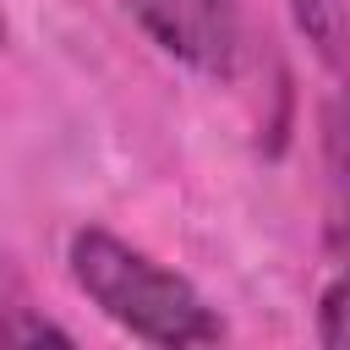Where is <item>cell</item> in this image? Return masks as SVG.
Here are the masks:
<instances>
[{"mask_svg": "<svg viewBox=\"0 0 350 350\" xmlns=\"http://www.w3.org/2000/svg\"><path fill=\"white\" fill-rule=\"evenodd\" d=\"M66 273L71 284L131 339L142 345H219L230 328L219 306L170 262L131 246L104 224H82L66 235Z\"/></svg>", "mask_w": 350, "mask_h": 350, "instance_id": "cell-1", "label": "cell"}, {"mask_svg": "<svg viewBox=\"0 0 350 350\" xmlns=\"http://www.w3.org/2000/svg\"><path fill=\"white\" fill-rule=\"evenodd\" d=\"M137 27L142 38L208 77V82H230L241 71V55H246V16H241V0H115Z\"/></svg>", "mask_w": 350, "mask_h": 350, "instance_id": "cell-2", "label": "cell"}, {"mask_svg": "<svg viewBox=\"0 0 350 350\" xmlns=\"http://www.w3.org/2000/svg\"><path fill=\"white\" fill-rule=\"evenodd\" d=\"M323 186H328V252L350 268V88L323 104Z\"/></svg>", "mask_w": 350, "mask_h": 350, "instance_id": "cell-3", "label": "cell"}, {"mask_svg": "<svg viewBox=\"0 0 350 350\" xmlns=\"http://www.w3.org/2000/svg\"><path fill=\"white\" fill-rule=\"evenodd\" d=\"M290 16L312 55L328 71L350 77V0H290Z\"/></svg>", "mask_w": 350, "mask_h": 350, "instance_id": "cell-4", "label": "cell"}, {"mask_svg": "<svg viewBox=\"0 0 350 350\" xmlns=\"http://www.w3.org/2000/svg\"><path fill=\"white\" fill-rule=\"evenodd\" d=\"M33 339H71V328H60L55 317L33 312L22 279L0 257V345H33Z\"/></svg>", "mask_w": 350, "mask_h": 350, "instance_id": "cell-5", "label": "cell"}, {"mask_svg": "<svg viewBox=\"0 0 350 350\" xmlns=\"http://www.w3.org/2000/svg\"><path fill=\"white\" fill-rule=\"evenodd\" d=\"M312 339L328 350H350V268H339L323 284L317 312H312Z\"/></svg>", "mask_w": 350, "mask_h": 350, "instance_id": "cell-6", "label": "cell"}]
</instances>
